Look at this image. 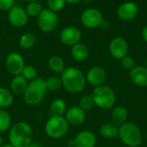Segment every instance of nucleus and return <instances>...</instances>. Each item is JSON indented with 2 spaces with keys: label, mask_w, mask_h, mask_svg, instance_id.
<instances>
[{
  "label": "nucleus",
  "mask_w": 147,
  "mask_h": 147,
  "mask_svg": "<svg viewBox=\"0 0 147 147\" xmlns=\"http://www.w3.org/2000/svg\"><path fill=\"white\" fill-rule=\"evenodd\" d=\"M119 126L111 123H105L102 124L99 129L100 134L106 139H113L118 136Z\"/></svg>",
  "instance_id": "4be33fe9"
},
{
  "label": "nucleus",
  "mask_w": 147,
  "mask_h": 147,
  "mask_svg": "<svg viewBox=\"0 0 147 147\" xmlns=\"http://www.w3.org/2000/svg\"><path fill=\"white\" fill-rule=\"evenodd\" d=\"M62 87L73 94L81 93L86 86V77L81 69L76 67H68L61 73Z\"/></svg>",
  "instance_id": "f257e3e1"
},
{
  "label": "nucleus",
  "mask_w": 147,
  "mask_h": 147,
  "mask_svg": "<svg viewBox=\"0 0 147 147\" xmlns=\"http://www.w3.org/2000/svg\"><path fill=\"white\" fill-rule=\"evenodd\" d=\"M0 87H1V86H0Z\"/></svg>",
  "instance_id": "c03bdc74"
},
{
  "label": "nucleus",
  "mask_w": 147,
  "mask_h": 147,
  "mask_svg": "<svg viewBox=\"0 0 147 147\" xmlns=\"http://www.w3.org/2000/svg\"><path fill=\"white\" fill-rule=\"evenodd\" d=\"M15 4V0H0V10H9Z\"/></svg>",
  "instance_id": "473e14b6"
},
{
  "label": "nucleus",
  "mask_w": 147,
  "mask_h": 147,
  "mask_svg": "<svg viewBox=\"0 0 147 147\" xmlns=\"http://www.w3.org/2000/svg\"><path fill=\"white\" fill-rule=\"evenodd\" d=\"M3 146V138L1 137V135H0V147Z\"/></svg>",
  "instance_id": "ea45409f"
},
{
  "label": "nucleus",
  "mask_w": 147,
  "mask_h": 147,
  "mask_svg": "<svg viewBox=\"0 0 147 147\" xmlns=\"http://www.w3.org/2000/svg\"><path fill=\"white\" fill-rule=\"evenodd\" d=\"M1 147H14L12 145H10L9 143H8V144H3V146Z\"/></svg>",
  "instance_id": "4c0bfd02"
},
{
  "label": "nucleus",
  "mask_w": 147,
  "mask_h": 147,
  "mask_svg": "<svg viewBox=\"0 0 147 147\" xmlns=\"http://www.w3.org/2000/svg\"><path fill=\"white\" fill-rule=\"evenodd\" d=\"M127 117H128L127 109L122 106L115 107L111 113L112 123L117 126H121L123 124H125L127 122Z\"/></svg>",
  "instance_id": "6ab92c4d"
},
{
  "label": "nucleus",
  "mask_w": 147,
  "mask_h": 147,
  "mask_svg": "<svg viewBox=\"0 0 147 147\" xmlns=\"http://www.w3.org/2000/svg\"><path fill=\"white\" fill-rule=\"evenodd\" d=\"M11 127V116L5 110L0 108V133H4Z\"/></svg>",
  "instance_id": "a878e982"
},
{
  "label": "nucleus",
  "mask_w": 147,
  "mask_h": 147,
  "mask_svg": "<svg viewBox=\"0 0 147 147\" xmlns=\"http://www.w3.org/2000/svg\"><path fill=\"white\" fill-rule=\"evenodd\" d=\"M24 66L25 61L20 53L11 52L5 59V68L13 76L21 75Z\"/></svg>",
  "instance_id": "1a4fd4ad"
},
{
  "label": "nucleus",
  "mask_w": 147,
  "mask_h": 147,
  "mask_svg": "<svg viewBox=\"0 0 147 147\" xmlns=\"http://www.w3.org/2000/svg\"><path fill=\"white\" fill-rule=\"evenodd\" d=\"M91 97L94 101L95 106L104 110L113 107L116 99L114 90L104 84L96 87L92 91Z\"/></svg>",
  "instance_id": "39448f33"
},
{
  "label": "nucleus",
  "mask_w": 147,
  "mask_h": 147,
  "mask_svg": "<svg viewBox=\"0 0 147 147\" xmlns=\"http://www.w3.org/2000/svg\"><path fill=\"white\" fill-rule=\"evenodd\" d=\"M132 82L140 88L147 87V68L145 66H136L130 71Z\"/></svg>",
  "instance_id": "f3484780"
},
{
  "label": "nucleus",
  "mask_w": 147,
  "mask_h": 147,
  "mask_svg": "<svg viewBox=\"0 0 147 147\" xmlns=\"http://www.w3.org/2000/svg\"><path fill=\"white\" fill-rule=\"evenodd\" d=\"M109 49L110 55L114 59L121 60L123 57L127 55L128 44L124 38L121 36H117L110 41Z\"/></svg>",
  "instance_id": "9d476101"
},
{
  "label": "nucleus",
  "mask_w": 147,
  "mask_h": 147,
  "mask_svg": "<svg viewBox=\"0 0 147 147\" xmlns=\"http://www.w3.org/2000/svg\"><path fill=\"white\" fill-rule=\"evenodd\" d=\"M35 40H36L35 36L33 33H30V32L24 33L19 38V46L22 49H28L34 45Z\"/></svg>",
  "instance_id": "393cba45"
},
{
  "label": "nucleus",
  "mask_w": 147,
  "mask_h": 147,
  "mask_svg": "<svg viewBox=\"0 0 147 147\" xmlns=\"http://www.w3.org/2000/svg\"><path fill=\"white\" fill-rule=\"evenodd\" d=\"M37 74L38 73H37V69L35 67L32 65H25L21 73V75L29 82L34 80L35 78H37Z\"/></svg>",
  "instance_id": "c85d7f7f"
},
{
  "label": "nucleus",
  "mask_w": 147,
  "mask_h": 147,
  "mask_svg": "<svg viewBox=\"0 0 147 147\" xmlns=\"http://www.w3.org/2000/svg\"><path fill=\"white\" fill-rule=\"evenodd\" d=\"M32 126L25 121H18L9 128V143L14 147H27L33 141Z\"/></svg>",
  "instance_id": "f03ea898"
},
{
  "label": "nucleus",
  "mask_w": 147,
  "mask_h": 147,
  "mask_svg": "<svg viewBox=\"0 0 147 147\" xmlns=\"http://www.w3.org/2000/svg\"><path fill=\"white\" fill-rule=\"evenodd\" d=\"M42 6L40 3L38 2H33V3H28V4L26 6L25 11L28 15V16H38L40 12L42 11Z\"/></svg>",
  "instance_id": "cd10ccee"
},
{
  "label": "nucleus",
  "mask_w": 147,
  "mask_h": 147,
  "mask_svg": "<svg viewBox=\"0 0 147 147\" xmlns=\"http://www.w3.org/2000/svg\"><path fill=\"white\" fill-rule=\"evenodd\" d=\"M85 77H86V81L91 86L96 88L103 85L107 78V74L104 68H102V67L95 66L88 70Z\"/></svg>",
  "instance_id": "4468645a"
},
{
  "label": "nucleus",
  "mask_w": 147,
  "mask_h": 147,
  "mask_svg": "<svg viewBox=\"0 0 147 147\" xmlns=\"http://www.w3.org/2000/svg\"><path fill=\"white\" fill-rule=\"evenodd\" d=\"M69 124L64 116L52 115L45 124L47 136L53 139H59L66 135L69 131Z\"/></svg>",
  "instance_id": "423d86ee"
},
{
  "label": "nucleus",
  "mask_w": 147,
  "mask_h": 147,
  "mask_svg": "<svg viewBox=\"0 0 147 147\" xmlns=\"http://www.w3.org/2000/svg\"><path fill=\"white\" fill-rule=\"evenodd\" d=\"M82 34L81 31L73 26H69L65 28L59 36V39L61 42L67 46H74L75 44L78 43L81 40Z\"/></svg>",
  "instance_id": "ddd939ff"
},
{
  "label": "nucleus",
  "mask_w": 147,
  "mask_h": 147,
  "mask_svg": "<svg viewBox=\"0 0 147 147\" xmlns=\"http://www.w3.org/2000/svg\"><path fill=\"white\" fill-rule=\"evenodd\" d=\"M27 147H42V146H41L40 143H38V142H34V141H32V142H31Z\"/></svg>",
  "instance_id": "f704fd0d"
},
{
  "label": "nucleus",
  "mask_w": 147,
  "mask_h": 147,
  "mask_svg": "<svg viewBox=\"0 0 147 147\" xmlns=\"http://www.w3.org/2000/svg\"><path fill=\"white\" fill-rule=\"evenodd\" d=\"M145 67L147 68V58L146 59V62H145Z\"/></svg>",
  "instance_id": "79ce46f5"
},
{
  "label": "nucleus",
  "mask_w": 147,
  "mask_h": 147,
  "mask_svg": "<svg viewBox=\"0 0 147 147\" xmlns=\"http://www.w3.org/2000/svg\"><path fill=\"white\" fill-rule=\"evenodd\" d=\"M28 81L24 79L21 75L14 76L10 81V91L13 94L23 95L27 88Z\"/></svg>",
  "instance_id": "a211bd4d"
},
{
  "label": "nucleus",
  "mask_w": 147,
  "mask_h": 147,
  "mask_svg": "<svg viewBox=\"0 0 147 147\" xmlns=\"http://www.w3.org/2000/svg\"><path fill=\"white\" fill-rule=\"evenodd\" d=\"M59 23L56 12L49 9H43L37 18V24L43 32H51L57 27Z\"/></svg>",
  "instance_id": "0eeeda50"
},
{
  "label": "nucleus",
  "mask_w": 147,
  "mask_h": 147,
  "mask_svg": "<svg viewBox=\"0 0 147 147\" xmlns=\"http://www.w3.org/2000/svg\"><path fill=\"white\" fill-rule=\"evenodd\" d=\"M118 136L122 143L128 147H139L142 143L141 131L132 122H126L119 126Z\"/></svg>",
  "instance_id": "20e7f679"
},
{
  "label": "nucleus",
  "mask_w": 147,
  "mask_h": 147,
  "mask_svg": "<svg viewBox=\"0 0 147 147\" xmlns=\"http://www.w3.org/2000/svg\"><path fill=\"white\" fill-rule=\"evenodd\" d=\"M47 91H57L62 88L61 78L59 76H51L45 80Z\"/></svg>",
  "instance_id": "bb28decb"
},
{
  "label": "nucleus",
  "mask_w": 147,
  "mask_h": 147,
  "mask_svg": "<svg viewBox=\"0 0 147 147\" xmlns=\"http://www.w3.org/2000/svg\"><path fill=\"white\" fill-rule=\"evenodd\" d=\"M146 139H147V131H146Z\"/></svg>",
  "instance_id": "37998d69"
},
{
  "label": "nucleus",
  "mask_w": 147,
  "mask_h": 147,
  "mask_svg": "<svg viewBox=\"0 0 147 147\" xmlns=\"http://www.w3.org/2000/svg\"><path fill=\"white\" fill-rule=\"evenodd\" d=\"M64 117L69 125L79 126L84 122L86 119V113L85 111H84L78 106H73L67 108Z\"/></svg>",
  "instance_id": "2eb2a0df"
},
{
  "label": "nucleus",
  "mask_w": 147,
  "mask_h": 147,
  "mask_svg": "<svg viewBox=\"0 0 147 147\" xmlns=\"http://www.w3.org/2000/svg\"><path fill=\"white\" fill-rule=\"evenodd\" d=\"M139 12V7L134 2L127 1L122 3L117 9L118 17L125 22H129L134 19Z\"/></svg>",
  "instance_id": "f8f14e48"
},
{
  "label": "nucleus",
  "mask_w": 147,
  "mask_h": 147,
  "mask_svg": "<svg viewBox=\"0 0 147 147\" xmlns=\"http://www.w3.org/2000/svg\"><path fill=\"white\" fill-rule=\"evenodd\" d=\"M67 110L66 103L62 99H55L52 101L50 105V111L53 115L64 116Z\"/></svg>",
  "instance_id": "b1692460"
},
{
  "label": "nucleus",
  "mask_w": 147,
  "mask_h": 147,
  "mask_svg": "<svg viewBox=\"0 0 147 147\" xmlns=\"http://www.w3.org/2000/svg\"><path fill=\"white\" fill-rule=\"evenodd\" d=\"M65 0H47V6L52 11L57 12L65 7Z\"/></svg>",
  "instance_id": "2f4dec72"
},
{
  "label": "nucleus",
  "mask_w": 147,
  "mask_h": 147,
  "mask_svg": "<svg viewBox=\"0 0 147 147\" xmlns=\"http://www.w3.org/2000/svg\"><path fill=\"white\" fill-rule=\"evenodd\" d=\"M8 19L11 25L16 28L24 27L28 21L25 10L20 6L14 5L8 12Z\"/></svg>",
  "instance_id": "9b49d317"
},
{
  "label": "nucleus",
  "mask_w": 147,
  "mask_h": 147,
  "mask_svg": "<svg viewBox=\"0 0 147 147\" xmlns=\"http://www.w3.org/2000/svg\"><path fill=\"white\" fill-rule=\"evenodd\" d=\"M48 67L49 68L56 74H60L65 70V61L62 57L59 55H53L48 60Z\"/></svg>",
  "instance_id": "5701e85b"
},
{
  "label": "nucleus",
  "mask_w": 147,
  "mask_h": 147,
  "mask_svg": "<svg viewBox=\"0 0 147 147\" xmlns=\"http://www.w3.org/2000/svg\"><path fill=\"white\" fill-rule=\"evenodd\" d=\"M47 92V89L46 87L45 79L37 77L28 82V88L23 94L24 102L30 107L37 106L43 101Z\"/></svg>",
  "instance_id": "7ed1b4c3"
},
{
  "label": "nucleus",
  "mask_w": 147,
  "mask_h": 147,
  "mask_svg": "<svg viewBox=\"0 0 147 147\" xmlns=\"http://www.w3.org/2000/svg\"><path fill=\"white\" fill-rule=\"evenodd\" d=\"M121 61V67L127 71H131L133 70L135 67H136V62L134 58H133L130 55H126L125 57H123Z\"/></svg>",
  "instance_id": "7c9ffc66"
},
{
  "label": "nucleus",
  "mask_w": 147,
  "mask_h": 147,
  "mask_svg": "<svg viewBox=\"0 0 147 147\" xmlns=\"http://www.w3.org/2000/svg\"><path fill=\"white\" fill-rule=\"evenodd\" d=\"M142 37H143L144 41L147 43V25L142 30Z\"/></svg>",
  "instance_id": "72a5a7b5"
},
{
  "label": "nucleus",
  "mask_w": 147,
  "mask_h": 147,
  "mask_svg": "<svg viewBox=\"0 0 147 147\" xmlns=\"http://www.w3.org/2000/svg\"><path fill=\"white\" fill-rule=\"evenodd\" d=\"M103 20L101 11L95 8H88L84 10L80 16L81 23L88 29H95L99 27Z\"/></svg>",
  "instance_id": "6e6552de"
},
{
  "label": "nucleus",
  "mask_w": 147,
  "mask_h": 147,
  "mask_svg": "<svg viewBox=\"0 0 147 147\" xmlns=\"http://www.w3.org/2000/svg\"><path fill=\"white\" fill-rule=\"evenodd\" d=\"M74 147H95L96 145V137L95 133L89 130L79 132L73 139Z\"/></svg>",
  "instance_id": "dca6fc26"
},
{
  "label": "nucleus",
  "mask_w": 147,
  "mask_h": 147,
  "mask_svg": "<svg viewBox=\"0 0 147 147\" xmlns=\"http://www.w3.org/2000/svg\"><path fill=\"white\" fill-rule=\"evenodd\" d=\"M80 1H82V0H65V2H67L69 3H79Z\"/></svg>",
  "instance_id": "e433bc0d"
},
{
  "label": "nucleus",
  "mask_w": 147,
  "mask_h": 147,
  "mask_svg": "<svg viewBox=\"0 0 147 147\" xmlns=\"http://www.w3.org/2000/svg\"><path fill=\"white\" fill-rule=\"evenodd\" d=\"M89 49L84 43L78 42L71 47V55L72 58L77 62H84L89 57Z\"/></svg>",
  "instance_id": "aec40b11"
},
{
  "label": "nucleus",
  "mask_w": 147,
  "mask_h": 147,
  "mask_svg": "<svg viewBox=\"0 0 147 147\" xmlns=\"http://www.w3.org/2000/svg\"><path fill=\"white\" fill-rule=\"evenodd\" d=\"M94 106H95L94 101H93L91 95H89V94L83 95L78 101V107L80 108H82L84 111L90 110Z\"/></svg>",
  "instance_id": "c756f323"
},
{
  "label": "nucleus",
  "mask_w": 147,
  "mask_h": 147,
  "mask_svg": "<svg viewBox=\"0 0 147 147\" xmlns=\"http://www.w3.org/2000/svg\"><path fill=\"white\" fill-rule=\"evenodd\" d=\"M25 1H27L28 3H33V2H38L39 0H25Z\"/></svg>",
  "instance_id": "58836bf2"
},
{
  "label": "nucleus",
  "mask_w": 147,
  "mask_h": 147,
  "mask_svg": "<svg viewBox=\"0 0 147 147\" xmlns=\"http://www.w3.org/2000/svg\"><path fill=\"white\" fill-rule=\"evenodd\" d=\"M100 27H102L103 29H107L109 27V22L103 19L102 22V23H101V25H100Z\"/></svg>",
  "instance_id": "c9c22d12"
},
{
  "label": "nucleus",
  "mask_w": 147,
  "mask_h": 147,
  "mask_svg": "<svg viewBox=\"0 0 147 147\" xmlns=\"http://www.w3.org/2000/svg\"><path fill=\"white\" fill-rule=\"evenodd\" d=\"M14 101V94L10 91L3 87H0V108L6 109L9 107Z\"/></svg>",
  "instance_id": "412c9836"
},
{
  "label": "nucleus",
  "mask_w": 147,
  "mask_h": 147,
  "mask_svg": "<svg viewBox=\"0 0 147 147\" xmlns=\"http://www.w3.org/2000/svg\"><path fill=\"white\" fill-rule=\"evenodd\" d=\"M84 1L85 3H91L93 0H84Z\"/></svg>",
  "instance_id": "a19ab883"
}]
</instances>
